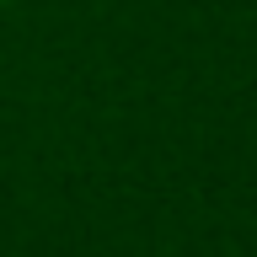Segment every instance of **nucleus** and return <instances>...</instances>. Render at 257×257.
I'll return each instance as SVG.
<instances>
[{
    "label": "nucleus",
    "instance_id": "f257e3e1",
    "mask_svg": "<svg viewBox=\"0 0 257 257\" xmlns=\"http://www.w3.org/2000/svg\"><path fill=\"white\" fill-rule=\"evenodd\" d=\"M0 6H6V0H0Z\"/></svg>",
    "mask_w": 257,
    "mask_h": 257
}]
</instances>
